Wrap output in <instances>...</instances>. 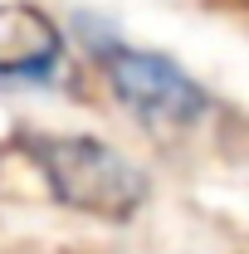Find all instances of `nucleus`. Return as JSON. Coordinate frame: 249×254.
Listing matches in <instances>:
<instances>
[{
    "instance_id": "nucleus-1",
    "label": "nucleus",
    "mask_w": 249,
    "mask_h": 254,
    "mask_svg": "<svg viewBox=\"0 0 249 254\" xmlns=\"http://www.w3.org/2000/svg\"><path fill=\"white\" fill-rule=\"evenodd\" d=\"M20 147L34 161V171L44 176V186L54 190V200L68 205V210L123 225L147 205V176L137 171L132 157H123L103 137L30 132Z\"/></svg>"
},
{
    "instance_id": "nucleus-2",
    "label": "nucleus",
    "mask_w": 249,
    "mask_h": 254,
    "mask_svg": "<svg viewBox=\"0 0 249 254\" xmlns=\"http://www.w3.org/2000/svg\"><path fill=\"white\" fill-rule=\"evenodd\" d=\"M93 54L103 64V78H108L113 98L147 127H195L215 108L210 93L181 64L156 54V49H137L123 39H98Z\"/></svg>"
}]
</instances>
